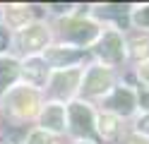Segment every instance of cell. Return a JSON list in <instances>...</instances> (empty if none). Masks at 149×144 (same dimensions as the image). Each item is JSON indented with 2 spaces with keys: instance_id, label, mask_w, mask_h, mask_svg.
<instances>
[{
  "instance_id": "6da1fadb",
  "label": "cell",
  "mask_w": 149,
  "mask_h": 144,
  "mask_svg": "<svg viewBox=\"0 0 149 144\" xmlns=\"http://www.w3.org/2000/svg\"><path fill=\"white\" fill-rule=\"evenodd\" d=\"M65 118H68V130L79 137L82 142H94L96 139V115L82 101H70L65 108Z\"/></svg>"
},
{
  "instance_id": "7a4b0ae2",
  "label": "cell",
  "mask_w": 149,
  "mask_h": 144,
  "mask_svg": "<svg viewBox=\"0 0 149 144\" xmlns=\"http://www.w3.org/2000/svg\"><path fill=\"white\" fill-rule=\"evenodd\" d=\"M58 31H60V36L68 43L77 46V48L89 46L91 41H96V38L101 36L99 24L91 22V19H82V17H68V19H63V22L58 24Z\"/></svg>"
},
{
  "instance_id": "3957f363",
  "label": "cell",
  "mask_w": 149,
  "mask_h": 144,
  "mask_svg": "<svg viewBox=\"0 0 149 144\" xmlns=\"http://www.w3.org/2000/svg\"><path fill=\"white\" fill-rule=\"evenodd\" d=\"M94 55L99 58L104 67H113V65H120L125 60V41H123V34L116 31V29H108L104 31L96 43H94Z\"/></svg>"
},
{
  "instance_id": "277c9868",
  "label": "cell",
  "mask_w": 149,
  "mask_h": 144,
  "mask_svg": "<svg viewBox=\"0 0 149 144\" xmlns=\"http://www.w3.org/2000/svg\"><path fill=\"white\" fill-rule=\"evenodd\" d=\"M82 70H58V72H51V79H48V94L55 99V103L60 101H70L74 94L79 91L82 86Z\"/></svg>"
},
{
  "instance_id": "5b68a950",
  "label": "cell",
  "mask_w": 149,
  "mask_h": 144,
  "mask_svg": "<svg viewBox=\"0 0 149 144\" xmlns=\"http://www.w3.org/2000/svg\"><path fill=\"white\" fill-rule=\"evenodd\" d=\"M48 38H51L48 26L41 24V22H31V24H26V26H22L19 31H17V48H19L26 58L39 55L41 51H46Z\"/></svg>"
},
{
  "instance_id": "8992f818",
  "label": "cell",
  "mask_w": 149,
  "mask_h": 144,
  "mask_svg": "<svg viewBox=\"0 0 149 144\" xmlns=\"http://www.w3.org/2000/svg\"><path fill=\"white\" fill-rule=\"evenodd\" d=\"M79 91L94 99V96H106L113 91V70L104 65H91L89 70L82 74V86Z\"/></svg>"
},
{
  "instance_id": "52a82bcc",
  "label": "cell",
  "mask_w": 149,
  "mask_h": 144,
  "mask_svg": "<svg viewBox=\"0 0 149 144\" xmlns=\"http://www.w3.org/2000/svg\"><path fill=\"white\" fill-rule=\"evenodd\" d=\"M5 108L12 115L29 118L39 108V94L31 86H15V89H10L5 94Z\"/></svg>"
},
{
  "instance_id": "ba28073f",
  "label": "cell",
  "mask_w": 149,
  "mask_h": 144,
  "mask_svg": "<svg viewBox=\"0 0 149 144\" xmlns=\"http://www.w3.org/2000/svg\"><path fill=\"white\" fill-rule=\"evenodd\" d=\"M84 48H68V46H55V48H46L43 51V60L51 67V72L58 70H72L77 63L84 60Z\"/></svg>"
},
{
  "instance_id": "9c48e42d",
  "label": "cell",
  "mask_w": 149,
  "mask_h": 144,
  "mask_svg": "<svg viewBox=\"0 0 149 144\" xmlns=\"http://www.w3.org/2000/svg\"><path fill=\"white\" fill-rule=\"evenodd\" d=\"M19 77L24 79L26 86L31 89H39V86L48 84L51 79V67L46 65V60L41 55H29L19 63Z\"/></svg>"
},
{
  "instance_id": "30bf717a",
  "label": "cell",
  "mask_w": 149,
  "mask_h": 144,
  "mask_svg": "<svg viewBox=\"0 0 149 144\" xmlns=\"http://www.w3.org/2000/svg\"><path fill=\"white\" fill-rule=\"evenodd\" d=\"M104 106L106 113H113L116 118H127L137 108V96L127 86H113V91L104 99Z\"/></svg>"
},
{
  "instance_id": "8fae6325",
  "label": "cell",
  "mask_w": 149,
  "mask_h": 144,
  "mask_svg": "<svg viewBox=\"0 0 149 144\" xmlns=\"http://www.w3.org/2000/svg\"><path fill=\"white\" fill-rule=\"evenodd\" d=\"M39 122H41V130L48 132L51 137L53 134H60L68 130V118H65V106L63 103H46L43 111L39 113Z\"/></svg>"
},
{
  "instance_id": "7c38bea8",
  "label": "cell",
  "mask_w": 149,
  "mask_h": 144,
  "mask_svg": "<svg viewBox=\"0 0 149 144\" xmlns=\"http://www.w3.org/2000/svg\"><path fill=\"white\" fill-rule=\"evenodd\" d=\"M96 132L104 142L116 144L120 139V118H116L113 113H99L96 115Z\"/></svg>"
},
{
  "instance_id": "4fadbf2b",
  "label": "cell",
  "mask_w": 149,
  "mask_h": 144,
  "mask_svg": "<svg viewBox=\"0 0 149 144\" xmlns=\"http://www.w3.org/2000/svg\"><path fill=\"white\" fill-rule=\"evenodd\" d=\"M17 79H19V60L0 55V96L10 91Z\"/></svg>"
},
{
  "instance_id": "5bb4252c",
  "label": "cell",
  "mask_w": 149,
  "mask_h": 144,
  "mask_svg": "<svg viewBox=\"0 0 149 144\" xmlns=\"http://www.w3.org/2000/svg\"><path fill=\"white\" fill-rule=\"evenodd\" d=\"M125 53L132 58L135 63H147L149 60V36H135L125 43Z\"/></svg>"
},
{
  "instance_id": "9a60e30c",
  "label": "cell",
  "mask_w": 149,
  "mask_h": 144,
  "mask_svg": "<svg viewBox=\"0 0 149 144\" xmlns=\"http://www.w3.org/2000/svg\"><path fill=\"white\" fill-rule=\"evenodd\" d=\"M5 17H7V24H10V26L22 29V26H26L31 12H29V7H10V10L5 12Z\"/></svg>"
},
{
  "instance_id": "2e32d148",
  "label": "cell",
  "mask_w": 149,
  "mask_h": 144,
  "mask_svg": "<svg viewBox=\"0 0 149 144\" xmlns=\"http://www.w3.org/2000/svg\"><path fill=\"white\" fill-rule=\"evenodd\" d=\"M130 22L135 26H142V29H149V5H142L130 12Z\"/></svg>"
},
{
  "instance_id": "e0dca14e",
  "label": "cell",
  "mask_w": 149,
  "mask_h": 144,
  "mask_svg": "<svg viewBox=\"0 0 149 144\" xmlns=\"http://www.w3.org/2000/svg\"><path fill=\"white\" fill-rule=\"evenodd\" d=\"M24 144H53V137L43 130H31L26 134V142Z\"/></svg>"
},
{
  "instance_id": "ac0fdd59",
  "label": "cell",
  "mask_w": 149,
  "mask_h": 144,
  "mask_svg": "<svg viewBox=\"0 0 149 144\" xmlns=\"http://www.w3.org/2000/svg\"><path fill=\"white\" fill-rule=\"evenodd\" d=\"M135 130H137V134H139V137L149 139V113H144L142 118L135 122Z\"/></svg>"
},
{
  "instance_id": "d6986e66",
  "label": "cell",
  "mask_w": 149,
  "mask_h": 144,
  "mask_svg": "<svg viewBox=\"0 0 149 144\" xmlns=\"http://www.w3.org/2000/svg\"><path fill=\"white\" fill-rule=\"evenodd\" d=\"M139 86H142V84H139ZM137 108H142V111L149 113V89H147V86H142L139 94H137Z\"/></svg>"
},
{
  "instance_id": "ffe728a7",
  "label": "cell",
  "mask_w": 149,
  "mask_h": 144,
  "mask_svg": "<svg viewBox=\"0 0 149 144\" xmlns=\"http://www.w3.org/2000/svg\"><path fill=\"white\" fill-rule=\"evenodd\" d=\"M10 41H12V36H10V31H7V26L0 24V55L10 48Z\"/></svg>"
},
{
  "instance_id": "44dd1931",
  "label": "cell",
  "mask_w": 149,
  "mask_h": 144,
  "mask_svg": "<svg viewBox=\"0 0 149 144\" xmlns=\"http://www.w3.org/2000/svg\"><path fill=\"white\" fill-rule=\"evenodd\" d=\"M139 79H142V82L147 84V89H149V60L139 65Z\"/></svg>"
},
{
  "instance_id": "7402d4cb",
  "label": "cell",
  "mask_w": 149,
  "mask_h": 144,
  "mask_svg": "<svg viewBox=\"0 0 149 144\" xmlns=\"http://www.w3.org/2000/svg\"><path fill=\"white\" fill-rule=\"evenodd\" d=\"M19 134H22V132H12L10 137H5V139L0 142V144H22V139H19Z\"/></svg>"
},
{
  "instance_id": "603a6c76",
  "label": "cell",
  "mask_w": 149,
  "mask_h": 144,
  "mask_svg": "<svg viewBox=\"0 0 149 144\" xmlns=\"http://www.w3.org/2000/svg\"><path fill=\"white\" fill-rule=\"evenodd\" d=\"M125 144H149V139H144V137H139V134H135V137H130Z\"/></svg>"
},
{
  "instance_id": "cb8c5ba5",
  "label": "cell",
  "mask_w": 149,
  "mask_h": 144,
  "mask_svg": "<svg viewBox=\"0 0 149 144\" xmlns=\"http://www.w3.org/2000/svg\"><path fill=\"white\" fill-rule=\"evenodd\" d=\"M53 10H55V12H68V10H70V5H51Z\"/></svg>"
},
{
  "instance_id": "d4e9b609",
  "label": "cell",
  "mask_w": 149,
  "mask_h": 144,
  "mask_svg": "<svg viewBox=\"0 0 149 144\" xmlns=\"http://www.w3.org/2000/svg\"><path fill=\"white\" fill-rule=\"evenodd\" d=\"M79 144H94V142H79Z\"/></svg>"
},
{
  "instance_id": "484cf974",
  "label": "cell",
  "mask_w": 149,
  "mask_h": 144,
  "mask_svg": "<svg viewBox=\"0 0 149 144\" xmlns=\"http://www.w3.org/2000/svg\"><path fill=\"white\" fill-rule=\"evenodd\" d=\"M0 19H3V12H0Z\"/></svg>"
}]
</instances>
